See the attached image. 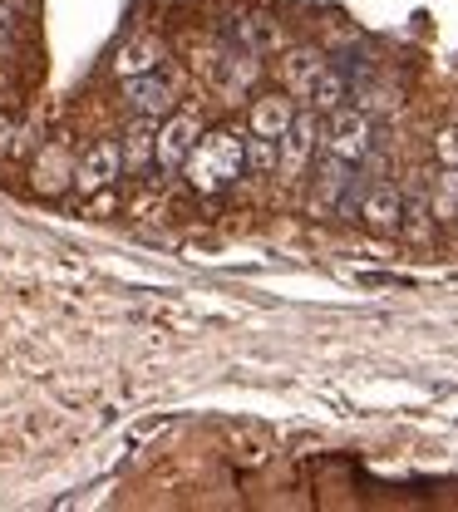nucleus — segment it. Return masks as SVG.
I'll return each instance as SVG.
<instances>
[{
	"instance_id": "16",
	"label": "nucleus",
	"mask_w": 458,
	"mask_h": 512,
	"mask_svg": "<svg viewBox=\"0 0 458 512\" xmlns=\"http://www.w3.org/2000/svg\"><path fill=\"white\" fill-rule=\"evenodd\" d=\"M429 207H434V222H458V168H444L429 188Z\"/></svg>"
},
{
	"instance_id": "9",
	"label": "nucleus",
	"mask_w": 458,
	"mask_h": 512,
	"mask_svg": "<svg viewBox=\"0 0 458 512\" xmlns=\"http://www.w3.org/2000/svg\"><path fill=\"white\" fill-rule=\"evenodd\" d=\"M296 124V94L291 89H276V94H262L252 104V133H266V138H281L286 128Z\"/></svg>"
},
{
	"instance_id": "5",
	"label": "nucleus",
	"mask_w": 458,
	"mask_h": 512,
	"mask_svg": "<svg viewBox=\"0 0 458 512\" xmlns=\"http://www.w3.org/2000/svg\"><path fill=\"white\" fill-rule=\"evenodd\" d=\"M124 104H129V114H143V119H168L173 114V84L158 69L133 74V79H124Z\"/></svg>"
},
{
	"instance_id": "11",
	"label": "nucleus",
	"mask_w": 458,
	"mask_h": 512,
	"mask_svg": "<svg viewBox=\"0 0 458 512\" xmlns=\"http://www.w3.org/2000/svg\"><path fill=\"white\" fill-rule=\"evenodd\" d=\"M321 69H326V55L311 50V45H301V50H291V55L281 60V79H286V89H291L296 99H306L311 84L321 79Z\"/></svg>"
},
{
	"instance_id": "14",
	"label": "nucleus",
	"mask_w": 458,
	"mask_h": 512,
	"mask_svg": "<svg viewBox=\"0 0 458 512\" xmlns=\"http://www.w3.org/2000/svg\"><path fill=\"white\" fill-rule=\"evenodd\" d=\"M237 40H242V50H252V55H276V50L286 45V35H281V25H276L271 15H247V20L237 25Z\"/></svg>"
},
{
	"instance_id": "19",
	"label": "nucleus",
	"mask_w": 458,
	"mask_h": 512,
	"mask_svg": "<svg viewBox=\"0 0 458 512\" xmlns=\"http://www.w3.org/2000/svg\"><path fill=\"white\" fill-rule=\"evenodd\" d=\"M5 30H10V5H0V40H5Z\"/></svg>"
},
{
	"instance_id": "18",
	"label": "nucleus",
	"mask_w": 458,
	"mask_h": 512,
	"mask_svg": "<svg viewBox=\"0 0 458 512\" xmlns=\"http://www.w3.org/2000/svg\"><path fill=\"white\" fill-rule=\"evenodd\" d=\"M434 158H439L444 168H458V124L434 133Z\"/></svg>"
},
{
	"instance_id": "7",
	"label": "nucleus",
	"mask_w": 458,
	"mask_h": 512,
	"mask_svg": "<svg viewBox=\"0 0 458 512\" xmlns=\"http://www.w3.org/2000/svg\"><path fill=\"white\" fill-rule=\"evenodd\" d=\"M355 183V163L350 158H335L326 153L321 158V168H316V192H311V212H340V202H345V192Z\"/></svg>"
},
{
	"instance_id": "4",
	"label": "nucleus",
	"mask_w": 458,
	"mask_h": 512,
	"mask_svg": "<svg viewBox=\"0 0 458 512\" xmlns=\"http://www.w3.org/2000/svg\"><path fill=\"white\" fill-rule=\"evenodd\" d=\"M124 173V143H114V138H99L84 158H79V168H74V183L79 192H104L114 178Z\"/></svg>"
},
{
	"instance_id": "8",
	"label": "nucleus",
	"mask_w": 458,
	"mask_h": 512,
	"mask_svg": "<svg viewBox=\"0 0 458 512\" xmlns=\"http://www.w3.org/2000/svg\"><path fill=\"white\" fill-rule=\"evenodd\" d=\"M360 222L370 232H399L404 227V197H399V188L394 183L365 188V197H360Z\"/></svg>"
},
{
	"instance_id": "1",
	"label": "nucleus",
	"mask_w": 458,
	"mask_h": 512,
	"mask_svg": "<svg viewBox=\"0 0 458 512\" xmlns=\"http://www.w3.org/2000/svg\"><path fill=\"white\" fill-rule=\"evenodd\" d=\"M242 173H247V138L232 133V128H217V133L197 138V148L188 153V163H183L188 188L202 192V197L232 188Z\"/></svg>"
},
{
	"instance_id": "6",
	"label": "nucleus",
	"mask_w": 458,
	"mask_h": 512,
	"mask_svg": "<svg viewBox=\"0 0 458 512\" xmlns=\"http://www.w3.org/2000/svg\"><path fill=\"white\" fill-rule=\"evenodd\" d=\"M202 138V119L197 114H168L158 124V168H183L188 153L197 148Z\"/></svg>"
},
{
	"instance_id": "13",
	"label": "nucleus",
	"mask_w": 458,
	"mask_h": 512,
	"mask_svg": "<svg viewBox=\"0 0 458 512\" xmlns=\"http://www.w3.org/2000/svg\"><path fill=\"white\" fill-rule=\"evenodd\" d=\"M163 60H168L163 40H153V35H138V40H129V45L119 50L114 74H119V79H133V74H148V69H158Z\"/></svg>"
},
{
	"instance_id": "3",
	"label": "nucleus",
	"mask_w": 458,
	"mask_h": 512,
	"mask_svg": "<svg viewBox=\"0 0 458 512\" xmlns=\"http://www.w3.org/2000/svg\"><path fill=\"white\" fill-rule=\"evenodd\" d=\"M316 143H321V124H316V109L296 114V124L281 133V178H301L316 158Z\"/></svg>"
},
{
	"instance_id": "2",
	"label": "nucleus",
	"mask_w": 458,
	"mask_h": 512,
	"mask_svg": "<svg viewBox=\"0 0 458 512\" xmlns=\"http://www.w3.org/2000/svg\"><path fill=\"white\" fill-rule=\"evenodd\" d=\"M370 148H375V119H370L365 109H335V114H330L326 153L360 163V158H370Z\"/></svg>"
},
{
	"instance_id": "12",
	"label": "nucleus",
	"mask_w": 458,
	"mask_h": 512,
	"mask_svg": "<svg viewBox=\"0 0 458 512\" xmlns=\"http://www.w3.org/2000/svg\"><path fill=\"white\" fill-rule=\"evenodd\" d=\"M148 163H158V119L133 114V128H129V138H124V168L143 173Z\"/></svg>"
},
{
	"instance_id": "17",
	"label": "nucleus",
	"mask_w": 458,
	"mask_h": 512,
	"mask_svg": "<svg viewBox=\"0 0 458 512\" xmlns=\"http://www.w3.org/2000/svg\"><path fill=\"white\" fill-rule=\"evenodd\" d=\"M281 168V138L252 133L247 138V173H276Z\"/></svg>"
},
{
	"instance_id": "15",
	"label": "nucleus",
	"mask_w": 458,
	"mask_h": 512,
	"mask_svg": "<svg viewBox=\"0 0 458 512\" xmlns=\"http://www.w3.org/2000/svg\"><path fill=\"white\" fill-rule=\"evenodd\" d=\"M345 99H350V79L340 74V69H321V79L311 84V94H306V104L316 109V114H335V109H345Z\"/></svg>"
},
{
	"instance_id": "10",
	"label": "nucleus",
	"mask_w": 458,
	"mask_h": 512,
	"mask_svg": "<svg viewBox=\"0 0 458 512\" xmlns=\"http://www.w3.org/2000/svg\"><path fill=\"white\" fill-rule=\"evenodd\" d=\"M257 74H262V64H257L252 50H242V55H222V60L212 64V84H217L227 99L247 94V89L257 84Z\"/></svg>"
}]
</instances>
